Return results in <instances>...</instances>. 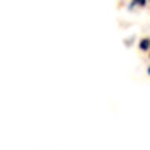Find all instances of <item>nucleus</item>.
I'll return each instance as SVG.
<instances>
[{
    "label": "nucleus",
    "mask_w": 150,
    "mask_h": 150,
    "mask_svg": "<svg viewBox=\"0 0 150 150\" xmlns=\"http://www.w3.org/2000/svg\"><path fill=\"white\" fill-rule=\"evenodd\" d=\"M134 4H137V5H144V4H145V0H134Z\"/></svg>",
    "instance_id": "f03ea898"
},
{
    "label": "nucleus",
    "mask_w": 150,
    "mask_h": 150,
    "mask_svg": "<svg viewBox=\"0 0 150 150\" xmlns=\"http://www.w3.org/2000/svg\"><path fill=\"white\" fill-rule=\"evenodd\" d=\"M149 45H150V40L149 39H144L142 42H140V49H142V50H147V49H149Z\"/></svg>",
    "instance_id": "f257e3e1"
},
{
    "label": "nucleus",
    "mask_w": 150,
    "mask_h": 150,
    "mask_svg": "<svg viewBox=\"0 0 150 150\" xmlns=\"http://www.w3.org/2000/svg\"><path fill=\"white\" fill-rule=\"evenodd\" d=\"M149 74H150V68H149Z\"/></svg>",
    "instance_id": "7ed1b4c3"
}]
</instances>
